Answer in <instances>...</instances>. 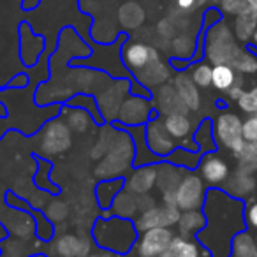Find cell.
Instances as JSON below:
<instances>
[{
	"label": "cell",
	"mask_w": 257,
	"mask_h": 257,
	"mask_svg": "<svg viewBox=\"0 0 257 257\" xmlns=\"http://www.w3.org/2000/svg\"><path fill=\"white\" fill-rule=\"evenodd\" d=\"M215 140L220 147L238 154L245 145L241 138V118L234 113H220L215 120Z\"/></svg>",
	"instance_id": "cell-7"
},
{
	"label": "cell",
	"mask_w": 257,
	"mask_h": 257,
	"mask_svg": "<svg viewBox=\"0 0 257 257\" xmlns=\"http://www.w3.org/2000/svg\"><path fill=\"white\" fill-rule=\"evenodd\" d=\"M145 140H147L150 152L157 157H169L176 148L175 140L168 134L162 120H157V118L148 120L145 127Z\"/></svg>",
	"instance_id": "cell-11"
},
{
	"label": "cell",
	"mask_w": 257,
	"mask_h": 257,
	"mask_svg": "<svg viewBox=\"0 0 257 257\" xmlns=\"http://www.w3.org/2000/svg\"><path fill=\"white\" fill-rule=\"evenodd\" d=\"M138 206H140V213L148 208L155 206V199L150 196V194H143V196H138Z\"/></svg>",
	"instance_id": "cell-41"
},
{
	"label": "cell",
	"mask_w": 257,
	"mask_h": 257,
	"mask_svg": "<svg viewBox=\"0 0 257 257\" xmlns=\"http://www.w3.org/2000/svg\"><path fill=\"white\" fill-rule=\"evenodd\" d=\"M134 74L138 76L141 85H145L147 88H155V86L164 85L169 79V76H171V72H169L168 64H164L161 58H157V60L150 62L147 67L134 72Z\"/></svg>",
	"instance_id": "cell-21"
},
{
	"label": "cell",
	"mask_w": 257,
	"mask_h": 257,
	"mask_svg": "<svg viewBox=\"0 0 257 257\" xmlns=\"http://www.w3.org/2000/svg\"><path fill=\"white\" fill-rule=\"evenodd\" d=\"M229 257H257V241L248 231H241L234 236L231 243Z\"/></svg>",
	"instance_id": "cell-27"
},
{
	"label": "cell",
	"mask_w": 257,
	"mask_h": 257,
	"mask_svg": "<svg viewBox=\"0 0 257 257\" xmlns=\"http://www.w3.org/2000/svg\"><path fill=\"white\" fill-rule=\"evenodd\" d=\"M72 147V131L60 118L48 121L39 134V148L46 157L62 155Z\"/></svg>",
	"instance_id": "cell-5"
},
{
	"label": "cell",
	"mask_w": 257,
	"mask_h": 257,
	"mask_svg": "<svg viewBox=\"0 0 257 257\" xmlns=\"http://www.w3.org/2000/svg\"><path fill=\"white\" fill-rule=\"evenodd\" d=\"M255 241H257V232H255Z\"/></svg>",
	"instance_id": "cell-48"
},
{
	"label": "cell",
	"mask_w": 257,
	"mask_h": 257,
	"mask_svg": "<svg viewBox=\"0 0 257 257\" xmlns=\"http://www.w3.org/2000/svg\"><path fill=\"white\" fill-rule=\"evenodd\" d=\"M69 215V206L65 204V201H60V199H55L48 204L46 208V218L53 222H64Z\"/></svg>",
	"instance_id": "cell-36"
},
{
	"label": "cell",
	"mask_w": 257,
	"mask_h": 257,
	"mask_svg": "<svg viewBox=\"0 0 257 257\" xmlns=\"http://www.w3.org/2000/svg\"><path fill=\"white\" fill-rule=\"evenodd\" d=\"M210 120L203 121L199 125V131L196 134V140L201 147H213V133H210Z\"/></svg>",
	"instance_id": "cell-39"
},
{
	"label": "cell",
	"mask_w": 257,
	"mask_h": 257,
	"mask_svg": "<svg viewBox=\"0 0 257 257\" xmlns=\"http://www.w3.org/2000/svg\"><path fill=\"white\" fill-rule=\"evenodd\" d=\"M231 171H229L227 162L222 157L215 154H206L201 159L199 164V176L204 180V183L211 187H220L229 178Z\"/></svg>",
	"instance_id": "cell-14"
},
{
	"label": "cell",
	"mask_w": 257,
	"mask_h": 257,
	"mask_svg": "<svg viewBox=\"0 0 257 257\" xmlns=\"http://www.w3.org/2000/svg\"><path fill=\"white\" fill-rule=\"evenodd\" d=\"M88 257H118L114 252H109V250H99V252H93V253H90Z\"/></svg>",
	"instance_id": "cell-44"
},
{
	"label": "cell",
	"mask_w": 257,
	"mask_h": 257,
	"mask_svg": "<svg viewBox=\"0 0 257 257\" xmlns=\"http://www.w3.org/2000/svg\"><path fill=\"white\" fill-rule=\"evenodd\" d=\"M183 175V168L173 164V162H161L157 164V180H155V185H157L159 192L162 194V199L164 203L175 204V190L180 185Z\"/></svg>",
	"instance_id": "cell-13"
},
{
	"label": "cell",
	"mask_w": 257,
	"mask_h": 257,
	"mask_svg": "<svg viewBox=\"0 0 257 257\" xmlns=\"http://www.w3.org/2000/svg\"><path fill=\"white\" fill-rule=\"evenodd\" d=\"M173 86L176 88V92L180 93L182 100L185 102V106L189 107L190 111L199 109V106H201L199 86L192 81L190 74H183V72H180V74L175 76V79H173Z\"/></svg>",
	"instance_id": "cell-22"
},
{
	"label": "cell",
	"mask_w": 257,
	"mask_h": 257,
	"mask_svg": "<svg viewBox=\"0 0 257 257\" xmlns=\"http://www.w3.org/2000/svg\"><path fill=\"white\" fill-rule=\"evenodd\" d=\"M180 215H182V210L176 204L164 203L161 206H152L148 210L141 211L134 225H136L138 232H143L147 229L154 227H173V225L178 224Z\"/></svg>",
	"instance_id": "cell-9"
},
{
	"label": "cell",
	"mask_w": 257,
	"mask_h": 257,
	"mask_svg": "<svg viewBox=\"0 0 257 257\" xmlns=\"http://www.w3.org/2000/svg\"><path fill=\"white\" fill-rule=\"evenodd\" d=\"M211 74H213V67L206 62H201L192 67L190 78L199 88H208V86H211Z\"/></svg>",
	"instance_id": "cell-33"
},
{
	"label": "cell",
	"mask_w": 257,
	"mask_h": 257,
	"mask_svg": "<svg viewBox=\"0 0 257 257\" xmlns=\"http://www.w3.org/2000/svg\"><path fill=\"white\" fill-rule=\"evenodd\" d=\"M201 246L197 241L185 236H175L161 257H199Z\"/></svg>",
	"instance_id": "cell-26"
},
{
	"label": "cell",
	"mask_w": 257,
	"mask_h": 257,
	"mask_svg": "<svg viewBox=\"0 0 257 257\" xmlns=\"http://www.w3.org/2000/svg\"><path fill=\"white\" fill-rule=\"evenodd\" d=\"M111 213L121 218H133L140 213V206H138V196L133 192H128L127 189H121L120 192L114 196L113 203H111Z\"/></svg>",
	"instance_id": "cell-23"
},
{
	"label": "cell",
	"mask_w": 257,
	"mask_h": 257,
	"mask_svg": "<svg viewBox=\"0 0 257 257\" xmlns=\"http://www.w3.org/2000/svg\"><path fill=\"white\" fill-rule=\"evenodd\" d=\"M238 107L246 114H257V86L241 93L238 99Z\"/></svg>",
	"instance_id": "cell-35"
},
{
	"label": "cell",
	"mask_w": 257,
	"mask_h": 257,
	"mask_svg": "<svg viewBox=\"0 0 257 257\" xmlns=\"http://www.w3.org/2000/svg\"><path fill=\"white\" fill-rule=\"evenodd\" d=\"M241 48L236 44L234 36L225 25L218 23L208 32L206 37V57L213 65L217 64H232L238 51Z\"/></svg>",
	"instance_id": "cell-4"
},
{
	"label": "cell",
	"mask_w": 257,
	"mask_h": 257,
	"mask_svg": "<svg viewBox=\"0 0 257 257\" xmlns=\"http://www.w3.org/2000/svg\"><path fill=\"white\" fill-rule=\"evenodd\" d=\"M248 2V8H252L253 11H257V0H246Z\"/></svg>",
	"instance_id": "cell-45"
},
{
	"label": "cell",
	"mask_w": 257,
	"mask_h": 257,
	"mask_svg": "<svg viewBox=\"0 0 257 257\" xmlns=\"http://www.w3.org/2000/svg\"><path fill=\"white\" fill-rule=\"evenodd\" d=\"M162 123H164L166 131L173 140L183 141L185 150H196L192 141H189V136L194 128V123L189 118V114H168V116H164Z\"/></svg>",
	"instance_id": "cell-20"
},
{
	"label": "cell",
	"mask_w": 257,
	"mask_h": 257,
	"mask_svg": "<svg viewBox=\"0 0 257 257\" xmlns=\"http://www.w3.org/2000/svg\"><path fill=\"white\" fill-rule=\"evenodd\" d=\"M241 138L245 141H257V114H250L241 121Z\"/></svg>",
	"instance_id": "cell-37"
},
{
	"label": "cell",
	"mask_w": 257,
	"mask_h": 257,
	"mask_svg": "<svg viewBox=\"0 0 257 257\" xmlns=\"http://www.w3.org/2000/svg\"><path fill=\"white\" fill-rule=\"evenodd\" d=\"M231 65L234 67V71H239L243 74H253V72H257V57L250 51L239 50Z\"/></svg>",
	"instance_id": "cell-32"
},
{
	"label": "cell",
	"mask_w": 257,
	"mask_h": 257,
	"mask_svg": "<svg viewBox=\"0 0 257 257\" xmlns=\"http://www.w3.org/2000/svg\"><path fill=\"white\" fill-rule=\"evenodd\" d=\"M199 257H201V255H199Z\"/></svg>",
	"instance_id": "cell-49"
},
{
	"label": "cell",
	"mask_w": 257,
	"mask_h": 257,
	"mask_svg": "<svg viewBox=\"0 0 257 257\" xmlns=\"http://www.w3.org/2000/svg\"><path fill=\"white\" fill-rule=\"evenodd\" d=\"M34 257H46V255H34Z\"/></svg>",
	"instance_id": "cell-47"
},
{
	"label": "cell",
	"mask_w": 257,
	"mask_h": 257,
	"mask_svg": "<svg viewBox=\"0 0 257 257\" xmlns=\"http://www.w3.org/2000/svg\"><path fill=\"white\" fill-rule=\"evenodd\" d=\"M118 133H120V131H116V128H113V127L106 128V131H104V133L100 134L99 140H97L95 147H93L92 157L93 159H99V157H102V155H106L107 150L111 148V145H113L114 138L118 136Z\"/></svg>",
	"instance_id": "cell-34"
},
{
	"label": "cell",
	"mask_w": 257,
	"mask_h": 257,
	"mask_svg": "<svg viewBox=\"0 0 257 257\" xmlns=\"http://www.w3.org/2000/svg\"><path fill=\"white\" fill-rule=\"evenodd\" d=\"M64 118H65V123L69 125L72 133H86V128L90 127L92 123V118H90V113L78 106H72V107H65L64 109Z\"/></svg>",
	"instance_id": "cell-30"
},
{
	"label": "cell",
	"mask_w": 257,
	"mask_h": 257,
	"mask_svg": "<svg viewBox=\"0 0 257 257\" xmlns=\"http://www.w3.org/2000/svg\"><path fill=\"white\" fill-rule=\"evenodd\" d=\"M159 53L155 48L148 46V44L143 43H133V44H127L123 50V62L131 71L138 72L141 71L143 67H147L150 62L157 60Z\"/></svg>",
	"instance_id": "cell-17"
},
{
	"label": "cell",
	"mask_w": 257,
	"mask_h": 257,
	"mask_svg": "<svg viewBox=\"0 0 257 257\" xmlns=\"http://www.w3.org/2000/svg\"><path fill=\"white\" fill-rule=\"evenodd\" d=\"M238 76L232 65L229 64H217L213 65V74H211V85L218 90V92H227L232 85L236 83Z\"/></svg>",
	"instance_id": "cell-29"
},
{
	"label": "cell",
	"mask_w": 257,
	"mask_h": 257,
	"mask_svg": "<svg viewBox=\"0 0 257 257\" xmlns=\"http://www.w3.org/2000/svg\"><path fill=\"white\" fill-rule=\"evenodd\" d=\"M178 231L180 236H185V238H192L196 236L201 229L206 225V217H204L203 210H189L182 211L178 220Z\"/></svg>",
	"instance_id": "cell-25"
},
{
	"label": "cell",
	"mask_w": 257,
	"mask_h": 257,
	"mask_svg": "<svg viewBox=\"0 0 257 257\" xmlns=\"http://www.w3.org/2000/svg\"><path fill=\"white\" fill-rule=\"evenodd\" d=\"M206 183L196 173H185L175 190V204L182 211L201 210L206 199Z\"/></svg>",
	"instance_id": "cell-6"
},
{
	"label": "cell",
	"mask_w": 257,
	"mask_h": 257,
	"mask_svg": "<svg viewBox=\"0 0 257 257\" xmlns=\"http://www.w3.org/2000/svg\"><path fill=\"white\" fill-rule=\"evenodd\" d=\"M255 30H257V11H253L252 8H246L236 15L234 20L236 39H239L241 43H248Z\"/></svg>",
	"instance_id": "cell-24"
},
{
	"label": "cell",
	"mask_w": 257,
	"mask_h": 257,
	"mask_svg": "<svg viewBox=\"0 0 257 257\" xmlns=\"http://www.w3.org/2000/svg\"><path fill=\"white\" fill-rule=\"evenodd\" d=\"M128 85L125 81L114 83L111 88L104 90L99 95V109L102 113L104 118L107 120H113L118 116V109H120L121 102L125 99V92H127Z\"/></svg>",
	"instance_id": "cell-19"
},
{
	"label": "cell",
	"mask_w": 257,
	"mask_h": 257,
	"mask_svg": "<svg viewBox=\"0 0 257 257\" xmlns=\"http://www.w3.org/2000/svg\"><path fill=\"white\" fill-rule=\"evenodd\" d=\"M155 180H157V166L155 164L141 166V168L134 169L133 175L127 178L125 189L128 192L136 194V196L150 194L152 189L155 187Z\"/></svg>",
	"instance_id": "cell-18"
},
{
	"label": "cell",
	"mask_w": 257,
	"mask_h": 257,
	"mask_svg": "<svg viewBox=\"0 0 257 257\" xmlns=\"http://www.w3.org/2000/svg\"><path fill=\"white\" fill-rule=\"evenodd\" d=\"M93 239L97 246L114 253H127L138 239V229L131 218L111 215L99 218L93 225Z\"/></svg>",
	"instance_id": "cell-2"
},
{
	"label": "cell",
	"mask_w": 257,
	"mask_h": 257,
	"mask_svg": "<svg viewBox=\"0 0 257 257\" xmlns=\"http://www.w3.org/2000/svg\"><path fill=\"white\" fill-rule=\"evenodd\" d=\"M238 161V168L243 171L253 173L257 169V141H245L243 148L234 154Z\"/></svg>",
	"instance_id": "cell-31"
},
{
	"label": "cell",
	"mask_w": 257,
	"mask_h": 257,
	"mask_svg": "<svg viewBox=\"0 0 257 257\" xmlns=\"http://www.w3.org/2000/svg\"><path fill=\"white\" fill-rule=\"evenodd\" d=\"M92 253V243L85 236L62 234L50 245L51 257H88Z\"/></svg>",
	"instance_id": "cell-12"
},
{
	"label": "cell",
	"mask_w": 257,
	"mask_h": 257,
	"mask_svg": "<svg viewBox=\"0 0 257 257\" xmlns=\"http://www.w3.org/2000/svg\"><path fill=\"white\" fill-rule=\"evenodd\" d=\"M178 2V8L183 9V11H190V9L196 6L197 0H176Z\"/></svg>",
	"instance_id": "cell-43"
},
{
	"label": "cell",
	"mask_w": 257,
	"mask_h": 257,
	"mask_svg": "<svg viewBox=\"0 0 257 257\" xmlns=\"http://www.w3.org/2000/svg\"><path fill=\"white\" fill-rule=\"evenodd\" d=\"M136 159V145H134L133 138L128 133H118L114 138L113 145L100 159V162L95 168V175L100 178H120L123 173L131 168V164Z\"/></svg>",
	"instance_id": "cell-3"
},
{
	"label": "cell",
	"mask_w": 257,
	"mask_h": 257,
	"mask_svg": "<svg viewBox=\"0 0 257 257\" xmlns=\"http://www.w3.org/2000/svg\"><path fill=\"white\" fill-rule=\"evenodd\" d=\"M152 109H154V104L148 99L131 95L123 99L116 118L128 127H138V125H143L145 121L150 120Z\"/></svg>",
	"instance_id": "cell-10"
},
{
	"label": "cell",
	"mask_w": 257,
	"mask_h": 257,
	"mask_svg": "<svg viewBox=\"0 0 257 257\" xmlns=\"http://www.w3.org/2000/svg\"><path fill=\"white\" fill-rule=\"evenodd\" d=\"M243 217H245V224L250 229H257V196L250 197L245 204L243 210Z\"/></svg>",
	"instance_id": "cell-38"
},
{
	"label": "cell",
	"mask_w": 257,
	"mask_h": 257,
	"mask_svg": "<svg viewBox=\"0 0 257 257\" xmlns=\"http://www.w3.org/2000/svg\"><path fill=\"white\" fill-rule=\"evenodd\" d=\"M222 11L225 15H238L243 9L248 8V2L246 0H222Z\"/></svg>",
	"instance_id": "cell-40"
},
{
	"label": "cell",
	"mask_w": 257,
	"mask_h": 257,
	"mask_svg": "<svg viewBox=\"0 0 257 257\" xmlns=\"http://www.w3.org/2000/svg\"><path fill=\"white\" fill-rule=\"evenodd\" d=\"M123 183L125 182L121 178H107L97 185V190H95L97 203H99V206L102 208V210H106V208L111 206L114 196L123 189Z\"/></svg>",
	"instance_id": "cell-28"
},
{
	"label": "cell",
	"mask_w": 257,
	"mask_h": 257,
	"mask_svg": "<svg viewBox=\"0 0 257 257\" xmlns=\"http://www.w3.org/2000/svg\"><path fill=\"white\" fill-rule=\"evenodd\" d=\"M175 238L169 227H154L140 232L134 243V255L136 257H161Z\"/></svg>",
	"instance_id": "cell-8"
},
{
	"label": "cell",
	"mask_w": 257,
	"mask_h": 257,
	"mask_svg": "<svg viewBox=\"0 0 257 257\" xmlns=\"http://www.w3.org/2000/svg\"><path fill=\"white\" fill-rule=\"evenodd\" d=\"M255 189H257V180L252 176V173L243 171L239 168L232 175H229V178L222 185V190L227 192L231 197H236V199L250 197L255 192Z\"/></svg>",
	"instance_id": "cell-16"
},
{
	"label": "cell",
	"mask_w": 257,
	"mask_h": 257,
	"mask_svg": "<svg viewBox=\"0 0 257 257\" xmlns=\"http://www.w3.org/2000/svg\"><path fill=\"white\" fill-rule=\"evenodd\" d=\"M155 106H157L159 113L164 116H168V114H189L190 111L173 86V83H164L159 86L157 93H155Z\"/></svg>",
	"instance_id": "cell-15"
},
{
	"label": "cell",
	"mask_w": 257,
	"mask_h": 257,
	"mask_svg": "<svg viewBox=\"0 0 257 257\" xmlns=\"http://www.w3.org/2000/svg\"><path fill=\"white\" fill-rule=\"evenodd\" d=\"M243 92H245V90H243V81H239V79H236L234 85H232L231 88L227 90L229 97H231V99H234V100H238L239 97H241Z\"/></svg>",
	"instance_id": "cell-42"
},
{
	"label": "cell",
	"mask_w": 257,
	"mask_h": 257,
	"mask_svg": "<svg viewBox=\"0 0 257 257\" xmlns=\"http://www.w3.org/2000/svg\"><path fill=\"white\" fill-rule=\"evenodd\" d=\"M250 43H252V44H253V48L257 50V30L253 32V36H252V39H250Z\"/></svg>",
	"instance_id": "cell-46"
},
{
	"label": "cell",
	"mask_w": 257,
	"mask_h": 257,
	"mask_svg": "<svg viewBox=\"0 0 257 257\" xmlns=\"http://www.w3.org/2000/svg\"><path fill=\"white\" fill-rule=\"evenodd\" d=\"M201 210L206 217V225L196 234L197 243L203 245L211 257H229L234 236L246 227L243 217L245 204L224 190L211 189L206 192Z\"/></svg>",
	"instance_id": "cell-1"
}]
</instances>
